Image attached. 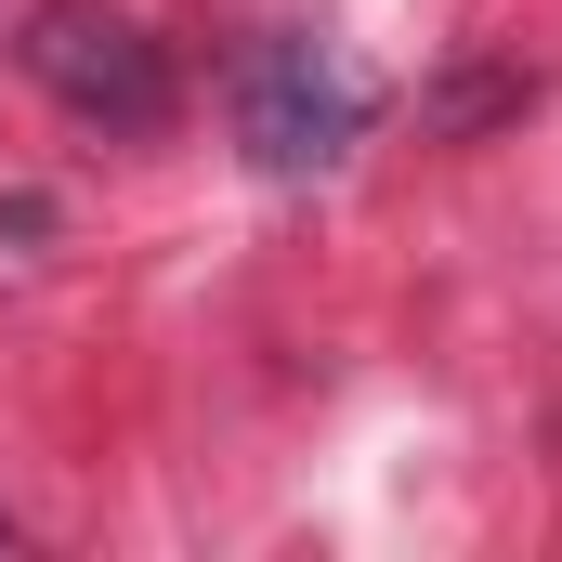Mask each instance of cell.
<instances>
[{"mask_svg": "<svg viewBox=\"0 0 562 562\" xmlns=\"http://www.w3.org/2000/svg\"><path fill=\"white\" fill-rule=\"evenodd\" d=\"M26 79H40L66 119H92V132H157V119H170V66H157V40H144L132 13H105V0H40V26H26Z\"/></svg>", "mask_w": 562, "mask_h": 562, "instance_id": "1", "label": "cell"}, {"mask_svg": "<svg viewBox=\"0 0 562 562\" xmlns=\"http://www.w3.org/2000/svg\"><path fill=\"white\" fill-rule=\"evenodd\" d=\"M236 132H249V157H262V170H327L340 144L367 132V79H353L327 40H276V53L249 66Z\"/></svg>", "mask_w": 562, "mask_h": 562, "instance_id": "2", "label": "cell"}]
</instances>
